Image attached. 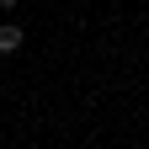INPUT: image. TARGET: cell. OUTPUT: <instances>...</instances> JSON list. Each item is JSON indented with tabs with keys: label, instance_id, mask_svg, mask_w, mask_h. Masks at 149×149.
Returning <instances> with one entry per match:
<instances>
[{
	"label": "cell",
	"instance_id": "cell-1",
	"mask_svg": "<svg viewBox=\"0 0 149 149\" xmlns=\"http://www.w3.org/2000/svg\"><path fill=\"white\" fill-rule=\"evenodd\" d=\"M22 43H27V32H22V27H11V22H0V53H16Z\"/></svg>",
	"mask_w": 149,
	"mask_h": 149
},
{
	"label": "cell",
	"instance_id": "cell-2",
	"mask_svg": "<svg viewBox=\"0 0 149 149\" xmlns=\"http://www.w3.org/2000/svg\"><path fill=\"white\" fill-rule=\"evenodd\" d=\"M11 6H16V0H0V11H11Z\"/></svg>",
	"mask_w": 149,
	"mask_h": 149
}]
</instances>
